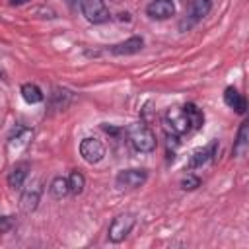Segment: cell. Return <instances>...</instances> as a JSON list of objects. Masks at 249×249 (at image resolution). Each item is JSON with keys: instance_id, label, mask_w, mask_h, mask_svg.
Listing matches in <instances>:
<instances>
[{"instance_id": "6da1fadb", "label": "cell", "mask_w": 249, "mask_h": 249, "mask_svg": "<svg viewBox=\"0 0 249 249\" xmlns=\"http://www.w3.org/2000/svg\"><path fill=\"white\" fill-rule=\"evenodd\" d=\"M126 132H128V138H130V144L134 146V150H138L142 154L156 150V144H158L156 134L144 123H132Z\"/></svg>"}, {"instance_id": "7a4b0ae2", "label": "cell", "mask_w": 249, "mask_h": 249, "mask_svg": "<svg viewBox=\"0 0 249 249\" xmlns=\"http://www.w3.org/2000/svg\"><path fill=\"white\" fill-rule=\"evenodd\" d=\"M134 224H136L134 214H119L117 218H113V222H111V226H109V231H107L109 241L121 243V241L132 231Z\"/></svg>"}, {"instance_id": "3957f363", "label": "cell", "mask_w": 249, "mask_h": 249, "mask_svg": "<svg viewBox=\"0 0 249 249\" xmlns=\"http://www.w3.org/2000/svg\"><path fill=\"white\" fill-rule=\"evenodd\" d=\"M80 10L91 23H103L109 19V8L103 0H80Z\"/></svg>"}, {"instance_id": "277c9868", "label": "cell", "mask_w": 249, "mask_h": 249, "mask_svg": "<svg viewBox=\"0 0 249 249\" xmlns=\"http://www.w3.org/2000/svg\"><path fill=\"white\" fill-rule=\"evenodd\" d=\"M41 193H43V185L39 179H33L21 193V198H19V208L21 212L25 214H31L37 206H39V200H41Z\"/></svg>"}, {"instance_id": "5b68a950", "label": "cell", "mask_w": 249, "mask_h": 249, "mask_svg": "<svg viewBox=\"0 0 249 249\" xmlns=\"http://www.w3.org/2000/svg\"><path fill=\"white\" fill-rule=\"evenodd\" d=\"M210 8H212V0H193L189 10H187V14H185V19L181 21L179 27L185 31V29L196 25L204 16H208Z\"/></svg>"}, {"instance_id": "8992f818", "label": "cell", "mask_w": 249, "mask_h": 249, "mask_svg": "<svg viewBox=\"0 0 249 249\" xmlns=\"http://www.w3.org/2000/svg\"><path fill=\"white\" fill-rule=\"evenodd\" d=\"M146 179H148V171L134 167V169H123V171H119L115 183H117L119 189H138L140 185L146 183Z\"/></svg>"}, {"instance_id": "52a82bcc", "label": "cell", "mask_w": 249, "mask_h": 249, "mask_svg": "<svg viewBox=\"0 0 249 249\" xmlns=\"http://www.w3.org/2000/svg\"><path fill=\"white\" fill-rule=\"evenodd\" d=\"M80 156L88 163H99L105 156V146L101 144V140H97L93 136H88L80 142Z\"/></svg>"}, {"instance_id": "ba28073f", "label": "cell", "mask_w": 249, "mask_h": 249, "mask_svg": "<svg viewBox=\"0 0 249 249\" xmlns=\"http://www.w3.org/2000/svg\"><path fill=\"white\" fill-rule=\"evenodd\" d=\"M167 130H171V134L179 136V134H185L189 130V121L183 113V107H169L165 111V119H163Z\"/></svg>"}, {"instance_id": "9c48e42d", "label": "cell", "mask_w": 249, "mask_h": 249, "mask_svg": "<svg viewBox=\"0 0 249 249\" xmlns=\"http://www.w3.org/2000/svg\"><path fill=\"white\" fill-rule=\"evenodd\" d=\"M146 14L154 19H167L175 14V4L173 0H152L146 6Z\"/></svg>"}, {"instance_id": "30bf717a", "label": "cell", "mask_w": 249, "mask_h": 249, "mask_svg": "<svg viewBox=\"0 0 249 249\" xmlns=\"http://www.w3.org/2000/svg\"><path fill=\"white\" fill-rule=\"evenodd\" d=\"M216 148H218V142L214 140V142H210L208 146H204V148H200V150L193 152V156L189 158V163H187V167H189V169H196V167H202L206 161H210V160H212V156L216 154Z\"/></svg>"}, {"instance_id": "8fae6325", "label": "cell", "mask_w": 249, "mask_h": 249, "mask_svg": "<svg viewBox=\"0 0 249 249\" xmlns=\"http://www.w3.org/2000/svg\"><path fill=\"white\" fill-rule=\"evenodd\" d=\"M144 47V39L142 37H130L123 43H117L111 47V53L117 54V56H126V54H136L140 53Z\"/></svg>"}, {"instance_id": "7c38bea8", "label": "cell", "mask_w": 249, "mask_h": 249, "mask_svg": "<svg viewBox=\"0 0 249 249\" xmlns=\"http://www.w3.org/2000/svg\"><path fill=\"white\" fill-rule=\"evenodd\" d=\"M247 150H249V123L245 121V123H241V126L237 130V136H235L231 152H233L235 158H243L247 154Z\"/></svg>"}, {"instance_id": "4fadbf2b", "label": "cell", "mask_w": 249, "mask_h": 249, "mask_svg": "<svg viewBox=\"0 0 249 249\" xmlns=\"http://www.w3.org/2000/svg\"><path fill=\"white\" fill-rule=\"evenodd\" d=\"M224 101H226V105H228V107L235 109L239 115H243V113H245V109H247L245 97H243L235 88H226V91H224Z\"/></svg>"}, {"instance_id": "5bb4252c", "label": "cell", "mask_w": 249, "mask_h": 249, "mask_svg": "<svg viewBox=\"0 0 249 249\" xmlns=\"http://www.w3.org/2000/svg\"><path fill=\"white\" fill-rule=\"evenodd\" d=\"M31 136H33V132H31L29 128H25V126H19V128L16 130V134L10 138V142H8V148H10L12 152H21L23 148H27V144H29Z\"/></svg>"}, {"instance_id": "9a60e30c", "label": "cell", "mask_w": 249, "mask_h": 249, "mask_svg": "<svg viewBox=\"0 0 249 249\" xmlns=\"http://www.w3.org/2000/svg\"><path fill=\"white\" fill-rule=\"evenodd\" d=\"M27 173H29V165L27 163H18L12 167V171L8 173V185L12 189H21L25 179H27Z\"/></svg>"}, {"instance_id": "2e32d148", "label": "cell", "mask_w": 249, "mask_h": 249, "mask_svg": "<svg viewBox=\"0 0 249 249\" xmlns=\"http://www.w3.org/2000/svg\"><path fill=\"white\" fill-rule=\"evenodd\" d=\"M183 113H185V117H187V121H189V128L196 130V128L202 126L204 115H202V111H200L195 103H187V105L183 107Z\"/></svg>"}, {"instance_id": "e0dca14e", "label": "cell", "mask_w": 249, "mask_h": 249, "mask_svg": "<svg viewBox=\"0 0 249 249\" xmlns=\"http://www.w3.org/2000/svg\"><path fill=\"white\" fill-rule=\"evenodd\" d=\"M49 193H51L53 198H64V196L70 193V189H68V179H66V177H54V179L51 181V185H49Z\"/></svg>"}, {"instance_id": "ac0fdd59", "label": "cell", "mask_w": 249, "mask_h": 249, "mask_svg": "<svg viewBox=\"0 0 249 249\" xmlns=\"http://www.w3.org/2000/svg\"><path fill=\"white\" fill-rule=\"evenodd\" d=\"M21 97H23L27 103L35 105V103H41V101H43V91H41L35 84H23V86H21Z\"/></svg>"}, {"instance_id": "d6986e66", "label": "cell", "mask_w": 249, "mask_h": 249, "mask_svg": "<svg viewBox=\"0 0 249 249\" xmlns=\"http://www.w3.org/2000/svg\"><path fill=\"white\" fill-rule=\"evenodd\" d=\"M66 179H68V189H70L72 195H80V193L84 191V187H86V179H84V175H82L80 171H72Z\"/></svg>"}, {"instance_id": "ffe728a7", "label": "cell", "mask_w": 249, "mask_h": 249, "mask_svg": "<svg viewBox=\"0 0 249 249\" xmlns=\"http://www.w3.org/2000/svg\"><path fill=\"white\" fill-rule=\"evenodd\" d=\"M181 187L185 189V191H193V189H196V187H200V179L196 177V175H187V177H183V181H181Z\"/></svg>"}, {"instance_id": "44dd1931", "label": "cell", "mask_w": 249, "mask_h": 249, "mask_svg": "<svg viewBox=\"0 0 249 249\" xmlns=\"http://www.w3.org/2000/svg\"><path fill=\"white\" fill-rule=\"evenodd\" d=\"M25 2H29V0H10V4H14V6H19V4H25Z\"/></svg>"}]
</instances>
